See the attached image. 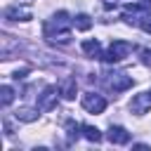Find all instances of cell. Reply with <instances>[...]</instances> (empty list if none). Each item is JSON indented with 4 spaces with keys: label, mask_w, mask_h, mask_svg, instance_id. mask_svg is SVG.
<instances>
[{
    "label": "cell",
    "mask_w": 151,
    "mask_h": 151,
    "mask_svg": "<svg viewBox=\"0 0 151 151\" xmlns=\"http://www.w3.org/2000/svg\"><path fill=\"white\" fill-rule=\"evenodd\" d=\"M71 24H73V19L66 12H57L52 19H47L45 26H42V33H45L47 42H52V45H68L71 42Z\"/></svg>",
    "instance_id": "obj_1"
},
{
    "label": "cell",
    "mask_w": 151,
    "mask_h": 151,
    "mask_svg": "<svg viewBox=\"0 0 151 151\" xmlns=\"http://www.w3.org/2000/svg\"><path fill=\"white\" fill-rule=\"evenodd\" d=\"M132 50H134V45H132V42H127V40H113V42H111V47L101 54V59H104L106 64H116V61L125 59Z\"/></svg>",
    "instance_id": "obj_2"
},
{
    "label": "cell",
    "mask_w": 151,
    "mask_h": 151,
    "mask_svg": "<svg viewBox=\"0 0 151 151\" xmlns=\"http://www.w3.org/2000/svg\"><path fill=\"white\" fill-rule=\"evenodd\" d=\"M104 83L111 92H123L127 87H132V78L127 73H120V71H111V73H104Z\"/></svg>",
    "instance_id": "obj_3"
},
{
    "label": "cell",
    "mask_w": 151,
    "mask_h": 151,
    "mask_svg": "<svg viewBox=\"0 0 151 151\" xmlns=\"http://www.w3.org/2000/svg\"><path fill=\"white\" fill-rule=\"evenodd\" d=\"M57 94H61L54 85H47L45 90H42V94H38V109L42 111V113H47V111H52L54 106H57Z\"/></svg>",
    "instance_id": "obj_4"
},
{
    "label": "cell",
    "mask_w": 151,
    "mask_h": 151,
    "mask_svg": "<svg viewBox=\"0 0 151 151\" xmlns=\"http://www.w3.org/2000/svg\"><path fill=\"white\" fill-rule=\"evenodd\" d=\"M83 109L90 111V113H101L106 109V99L101 94H94V92H85L83 94Z\"/></svg>",
    "instance_id": "obj_5"
},
{
    "label": "cell",
    "mask_w": 151,
    "mask_h": 151,
    "mask_svg": "<svg viewBox=\"0 0 151 151\" xmlns=\"http://www.w3.org/2000/svg\"><path fill=\"white\" fill-rule=\"evenodd\" d=\"M149 106H151V92H139V94H134L132 101H130V111L137 113V116L146 113Z\"/></svg>",
    "instance_id": "obj_6"
},
{
    "label": "cell",
    "mask_w": 151,
    "mask_h": 151,
    "mask_svg": "<svg viewBox=\"0 0 151 151\" xmlns=\"http://www.w3.org/2000/svg\"><path fill=\"white\" fill-rule=\"evenodd\" d=\"M31 17H33V12H31L28 7L12 5V7H7V9H5V19H9V21H28Z\"/></svg>",
    "instance_id": "obj_7"
},
{
    "label": "cell",
    "mask_w": 151,
    "mask_h": 151,
    "mask_svg": "<svg viewBox=\"0 0 151 151\" xmlns=\"http://www.w3.org/2000/svg\"><path fill=\"white\" fill-rule=\"evenodd\" d=\"M106 137H109V142L111 144H127L130 142V132L125 130V127H120V125H111L109 127V132H106Z\"/></svg>",
    "instance_id": "obj_8"
},
{
    "label": "cell",
    "mask_w": 151,
    "mask_h": 151,
    "mask_svg": "<svg viewBox=\"0 0 151 151\" xmlns=\"http://www.w3.org/2000/svg\"><path fill=\"white\" fill-rule=\"evenodd\" d=\"M76 90H78V85H76V78H71V76L59 83V92L64 99H76Z\"/></svg>",
    "instance_id": "obj_9"
},
{
    "label": "cell",
    "mask_w": 151,
    "mask_h": 151,
    "mask_svg": "<svg viewBox=\"0 0 151 151\" xmlns=\"http://www.w3.org/2000/svg\"><path fill=\"white\" fill-rule=\"evenodd\" d=\"M83 52H85L87 57H92V59L101 57V47H99L97 40H85V42H83Z\"/></svg>",
    "instance_id": "obj_10"
},
{
    "label": "cell",
    "mask_w": 151,
    "mask_h": 151,
    "mask_svg": "<svg viewBox=\"0 0 151 151\" xmlns=\"http://www.w3.org/2000/svg\"><path fill=\"white\" fill-rule=\"evenodd\" d=\"M40 111V109H38ZM38 111H33V109H19L17 113H14V118L17 120H24V123H33V120H38Z\"/></svg>",
    "instance_id": "obj_11"
},
{
    "label": "cell",
    "mask_w": 151,
    "mask_h": 151,
    "mask_svg": "<svg viewBox=\"0 0 151 151\" xmlns=\"http://www.w3.org/2000/svg\"><path fill=\"white\" fill-rule=\"evenodd\" d=\"M83 137H85L87 142H94V144L101 142V132H99L94 125H83Z\"/></svg>",
    "instance_id": "obj_12"
},
{
    "label": "cell",
    "mask_w": 151,
    "mask_h": 151,
    "mask_svg": "<svg viewBox=\"0 0 151 151\" xmlns=\"http://www.w3.org/2000/svg\"><path fill=\"white\" fill-rule=\"evenodd\" d=\"M12 101H14V90H12L9 85H2V87H0V104H2V106H9Z\"/></svg>",
    "instance_id": "obj_13"
},
{
    "label": "cell",
    "mask_w": 151,
    "mask_h": 151,
    "mask_svg": "<svg viewBox=\"0 0 151 151\" xmlns=\"http://www.w3.org/2000/svg\"><path fill=\"white\" fill-rule=\"evenodd\" d=\"M73 24H76L78 31H90V28H92V19H90L87 14H78V17L73 19Z\"/></svg>",
    "instance_id": "obj_14"
},
{
    "label": "cell",
    "mask_w": 151,
    "mask_h": 151,
    "mask_svg": "<svg viewBox=\"0 0 151 151\" xmlns=\"http://www.w3.org/2000/svg\"><path fill=\"white\" fill-rule=\"evenodd\" d=\"M66 132H68V139L73 142V139H78V137H80V132H83V125H78V123L68 120V123H66Z\"/></svg>",
    "instance_id": "obj_15"
},
{
    "label": "cell",
    "mask_w": 151,
    "mask_h": 151,
    "mask_svg": "<svg viewBox=\"0 0 151 151\" xmlns=\"http://www.w3.org/2000/svg\"><path fill=\"white\" fill-rule=\"evenodd\" d=\"M139 26H142V31H144V33H151V14H149V12H146V14L142 17Z\"/></svg>",
    "instance_id": "obj_16"
},
{
    "label": "cell",
    "mask_w": 151,
    "mask_h": 151,
    "mask_svg": "<svg viewBox=\"0 0 151 151\" xmlns=\"http://www.w3.org/2000/svg\"><path fill=\"white\" fill-rule=\"evenodd\" d=\"M142 59L144 61H151V50H142Z\"/></svg>",
    "instance_id": "obj_17"
}]
</instances>
